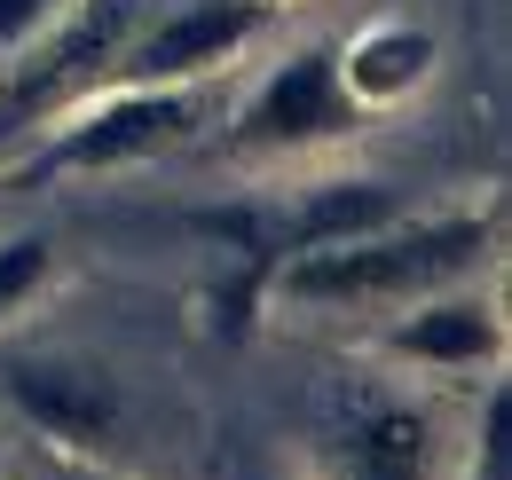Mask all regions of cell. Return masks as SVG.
Returning a JSON list of instances; mask_svg holds the SVG:
<instances>
[{
    "label": "cell",
    "instance_id": "3957f363",
    "mask_svg": "<svg viewBox=\"0 0 512 480\" xmlns=\"http://www.w3.org/2000/svg\"><path fill=\"white\" fill-rule=\"evenodd\" d=\"M205 119L197 87H87L71 103L56 134H48V166L56 174H111V166H142L174 142H190V126Z\"/></svg>",
    "mask_w": 512,
    "mask_h": 480
},
{
    "label": "cell",
    "instance_id": "277c9868",
    "mask_svg": "<svg viewBox=\"0 0 512 480\" xmlns=\"http://www.w3.org/2000/svg\"><path fill=\"white\" fill-rule=\"evenodd\" d=\"M40 32H48L40 56H24L0 79V134L48 119V111H71L134 40V0H64Z\"/></svg>",
    "mask_w": 512,
    "mask_h": 480
},
{
    "label": "cell",
    "instance_id": "52a82bcc",
    "mask_svg": "<svg viewBox=\"0 0 512 480\" xmlns=\"http://www.w3.org/2000/svg\"><path fill=\"white\" fill-rule=\"evenodd\" d=\"M8 402L32 418V433L64 441V449H95L111 425H119V378L103 362H71V355H40L16 362L8 378Z\"/></svg>",
    "mask_w": 512,
    "mask_h": 480
},
{
    "label": "cell",
    "instance_id": "7a4b0ae2",
    "mask_svg": "<svg viewBox=\"0 0 512 480\" xmlns=\"http://www.w3.org/2000/svg\"><path fill=\"white\" fill-rule=\"evenodd\" d=\"M371 126V111L339 87L331 40H300L284 63H268L253 79V95L229 119V150L237 158H308L331 142H355Z\"/></svg>",
    "mask_w": 512,
    "mask_h": 480
},
{
    "label": "cell",
    "instance_id": "6da1fadb",
    "mask_svg": "<svg viewBox=\"0 0 512 480\" xmlns=\"http://www.w3.org/2000/svg\"><path fill=\"white\" fill-rule=\"evenodd\" d=\"M497 237L489 213H434V221H386L371 237L323 244L300 260H276V300L292 307H410L457 284Z\"/></svg>",
    "mask_w": 512,
    "mask_h": 480
},
{
    "label": "cell",
    "instance_id": "4fadbf2b",
    "mask_svg": "<svg viewBox=\"0 0 512 480\" xmlns=\"http://www.w3.org/2000/svg\"><path fill=\"white\" fill-rule=\"evenodd\" d=\"M64 480H111V473H64Z\"/></svg>",
    "mask_w": 512,
    "mask_h": 480
},
{
    "label": "cell",
    "instance_id": "8fae6325",
    "mask_svg": "<svg viewBox=\"0 0 512 480\" xmlns=\"http://www.w3.org/2000/svg\"><path fill=\"white\" fill-rule=\"evenodd\" d=\"M48 276H56V252H48V237H8V244H0V315L32 307Z\"/></svg>",
    "mask_w": 512,
    "mask_h": 480
},
{
    "label": "cell",
    "instance_id": "9c48e42d",
    "mask_svg": "<svg viewBox=\"0 0 512 480\" xmlns=\"http://www.w3.org/2000/svg\"><path fill=\"white\" fill-rule=\"evenodd\" d=\"M386 355L410 370H489L505 362V315L489 292H426L386 331Z\"/></svg>",
    "mask_w": 512,
    "mask_h": 480
},
{
    "label": "cell",
    "instance_id": "7c38bea8",
    "mask_svg": "<svg viewBox=\"0 0 512 480\" xmlns=\"http://www.w3.org/2000/svg\"><path fill=\"white\" fill-rule=\"evenodd\" d=\"M56 8H64V0H0V56H8V48H24Z\"/></svg>",
    "mask_w": 512,
    "mask_h": 480
},
{
    "label": "cell",
    "instance_id": "30bf717a",
    "mask_svg": "<svg viewBox=\"0 0 512 480\" xmlns=\"http://www.w3.org/2000/svg\"><path fill=\"white\" fill-rule=\"evenodd\" d=\"M331 63H339V87H347L363 111H394L402 95H418V87L434 79L442 40H434L426 24H410V16H386V24H363L347 48H331Z\"/></svg>",
    "mask_w": 512,
    "mask_h": 480
},
{
    "label": "cell",
    "instance_id": "5b68a950",
    "mask_svg": "<svg viewBox=\"0 0 512 480\" xmlns=\"http://www.w3.org/2000/svg\"><path fill=\"white\" fill-rule=\"evenodd\" d=\"M268 32V0H182L174 16H158L142 40L119 48L111 79L127 87H197L205 71L237 63Z\"/></svg>",
    "mask_w": 512,
    "mask_h": 480
},
{
    "label": "cell",
    "instance_id": "8992f818",
    "mask_svg": "<svg viewBox=\"0 0 512 480\" xmlns=\"http://www.w3.org/2000/svg\"><path fill=\"white\" fill-rule=\"evenodd\" d=\"M386 221H402V189L379 181V174H355V181H316V189H300L276 213L229 221V237H245V252L276 268V260H300V252H323V244L371 237Z\"/></svg>",
    "mask_w": 512,
    "mask_h": 480
},
{
    "label": "cell",
    "instance_id": "ba28073f",
    "mask_svg": "<svg viewBox=\"0 0 512 480\" xmlns=\"http://www.w3.org/2000/svg\"><path fill=\"white\" fill-rule=\"evenodd\" d=\"M442 425L410 394H355L339 418V480H434Z\"/></svg>",
    "mask_w": 512,
    "mask_h": 480
}]
</instances>
